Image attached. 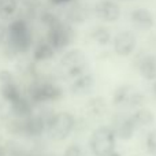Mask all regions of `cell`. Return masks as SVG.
Segmentation results:
<instances>
[{"label": "cell", "mask_w": 156, "mask_h": 156, "mask_svg": "<svg viewBox=\"0 0 156 156\" xmlns=\"http://www.w3.org/2000/svg\"><path fill=\"white\" fill-rule=\"evenodd\" d=\"M8 45L16 54H26L32 49L33 34L25 19H15L7 27Z\"/></svg>", "instance_id": "cell-1"}, {"label": "cell", "mask_w": 156, "mask_h": 156, "mask_svg": "<svg viewBox=\"0 0 156 156\" xmlns=\"http://www.w3.org/2000/svg\"><path fill=\"white\" fill-rule=\"evenodd\" d=\"M76 129V118L73 114L62 111V112L51 114L47 116L45 132L48 137L54 141H63Z\"/></svg>", "instance_id": "cell-2"}, {"label": "cell", "mask_w": 156, "mask_h": 156, "mask_svg": "<svg viewBox=\"0 0 156 156\" xmlns=\"http://www.w3.org/2000/svg\"><path fill=\"white\" fill-rule=\"evenodd\" d=\"M115 132L110 126H100L93 130L89 147L94 156H110L115 151Z\"/></svg>", "instance_id": "cell-3"}, {"label": "cell", "mask_w": 156, "mask_h": 156, "mask_svg": "<svg viewBox=\"0 0 156 156\" xmlns=\"http://www.w3.org/2000/svg\"><path fill=\"white\" fill-rule=\"evenodd\" d=\"M63 96L60 86L54 82H33L29 86V100L33 104H41L47 101H58Z\"/></svg>", "instance_id": "cell-4"}, {"label": "cell", "mask_w": 156, "mask_h": 156, "mask_svg": "<svg viewBox=\"0 0 156 156\" xmlns=\"http://www.w3.org/2000/svg\"><path fill=\"white\" fill-rule=\"evenodd\" d=\"M60 67L69 78H77L86 73L88 59L83 51L81 49H70L60 59Z\"/></svg>", "instance_id": "cell-5"}, {"label": "cell", "mask_w": 156, "mask_h": 156, "mask_svg": "<svg viewBox=\"0 0 156 156\" xmlns=\"http://www.w3.org/2000/svg\"><path fill=\"white\" fill-rule=\"evenodd\" d=\"M48 33H47V41L52 45L55 51H63L67 48L74 40V30L70 25L65 23L62 21H58L52 26L47 27Z\"/></svg>", "instance_id": "cell-6"}, {"label": "cell", "mask_w": 156, "mask_h": 156, "mask_svg": "<svg viewBox=\"0 0 156 156\" xmlns=\"http://www.w3.org/2000/svg\"><path fill=\"white\" fill-rule=\"evenodd\" d=\"M144 100H145L144 94L132 85H121L116 88L112 96V103L119 107L138 108L144 104Z\"/></svg>", "instance_id": "cell-7"}, {"label": "cell", "mask_w": 156, "mask_h": 156, "mask_svg": "<svg viewBox=\"0 0 156 156\" xmlns=\"http://www.w3.org/2000/svg\"><path fill=\"white\" fill-rule=\"evenodd\" d=\"M92 12L103 23H112L121 18L122 8L116 0H97L92 8Z\"/></svg>", "instance_id": "cell-8"}, {"label": "cell", "mask_w": 156, "mask_h": 156, "mask_svg": "<svg viewBox=\"0 0 156 156\" xmlns=\"http://www.w3.org/2000/svg\"><path fill=\"white\" fill-rule=\"evenodd\" d=\"M112 47L118 56H130L137 47V36L133 30H121L114 36Z\"/></svg>", "instance_id": "cell-9"}, {"label": "cell", "mask_w": 156, "mask_h": 156, "mask_svg": "<svg viewBox=\"0 0 156 156\" xmlns=\"http://www.w3.org/2000/svg\"><path fill=\"white\" fill-rule=\"evenodd\" d=\"M130 22L138 30H151L155 26V16L148 8L137 7L130 12Z\"/></svg>", "instance_id": "cell-10"}, {"label": "cell", "mask_w": 156, "mask_h": 156, "mask_svg": "<svg viewBox=\"0 0 156 156\" xmlns=\"http://www.w3.org/2000/svg\"><path fill=\"white\" fill-rule=\"evenodd\" d=\"M136 129H137V126L134 125L132 116H119L115 121V125H114L115 136H118L121 140L125 141L133 138Z\"/></svg>", "instance_id": "cell-11"}, {"label": "cell", "mask_w": 156, "mask_h": 156, "mask_svg": "<svg viewBox=\"0 0 156 156\" xmlns=\"http://www.w3.org/2000/svg\"><path fill=\"white\" fill-rule=\"evenodd\" d=\"M138 71L144 80L155 81L156 80V55L148 54L144 55L138 62Z\"/></svg>", "instance_id": "cell-12"}, {"label": "cell", "mask_w": 156, "mask_h": 156, "mask_svg": "<svg viewBox=\"0 0 156 156\" xmlns=\"http://www.w3.org/2000/svg\"><path fill=\"white\" fill-rule=\"evenodd\" d=\"M10 111L16 119H23L27 118L33 114V103L29 100V97H23L18 99L16 101L10 104Z\"/></svg>", "instance_id": "cell-13"}, {"label": "cell", "mask_w": 156, "mask_h": 156, "mask_svg": "<svg viewBox=\"0 0 156 156\" xmlns=\"http://www.w3.org/2000/svg\"><path fill=\"white\" fill-rule=\"evenodd\" d=\"M93 85H94V78L92 74L89 73H85L82 76L74 78L73 83H71V92L74 94H86L93 89Z\"/></svg>", "instance_id": "cell-14"}, {"label": "cell", "mask_w": 156, "mask_h": 156, "mask_svg": "<svg viewBox=\"0 0 156 156\" xmlns=\"http://www.w3.org/2000/svg\"><path fill=\"white\" fill-rule=\"evenodd\" d=\"M74 3V2H73ZM92 10L82 3H74L67 11V19L73 23H82L90 16Z\"/></svg>", "instance_id": "cell-15"}, {"label": "cell", "mask_w": 156, "mask_h": 156, "mask_svg": "<svg viewBox=\"0 0 156 156\" xmlns=\"http://www.w3.org/2000/svg\"><path fill=\"white\" fill-rule=\"evenodd\" d=\"M55 49L52 48V45L48 41H40L37 45L33 49V59L36 62H47V60H51L55 56Z\"/></svg>", "instance_id": "cell-16"}, {"label": "cell", "mask_w": 156, "mask_h": 156, "mask_svg": "<svg viewBox=\"0 0 156 156\" xmlns=\"http://www.w3.org/2000/svg\"><path fill=\"white\" fill-rule=\"evenodd\" d=\"M0 94H2V97L8 104L16 101L18 99L22 97V93H21V90H19L15 81H10V82L2 83V86H0Z\"/></svg>", "instance_id": "cell-17"}, {"label": "cell", "mask_w": 156, "mask_h": 156, "mask_svg": "<svg viewBox=\"0 0 156 156\" xmlns=\"http://www.w3.org/2000/svg\"><path fill=\"white\" fill-rule=\"evenodd\" d=\"M90 38L94 43L99 44V45L104 47V45H108L112 41V34H111V30L107 26L97 25V26L90 29Z\"/></svg>", "instance_id": "cell-18"}, {"label": "cell", "mask_w": 156, "mask_h": 156, "mask_svg": "<svg viewBox=\"0 0 156 156\" xmlns=\"http://www.w3.org/2000/svg\"><path fill=\"white\" fill-rule=\"evenodd\" d=\"M132 119L134 122V125L137 127H145V126H151L155 122V115L151 110L148 108H138L136 110L134 114H132Z\"/></svg>", "instance_id": "cell-19"}, {"label": "cell", "mask_w": 156, "mask_h": 156, "mask_svg": "<svg viewBox=\"0 0 156 156\" xmlns=\"http://www.w3.org/2000/svg\"><path fill=\"white\" fill-rule=\"evenodd\" d=\"M86 110L92 116H101L105 112V100L101 97H93L88 101Z\"/></svg>", "instance_id": "cell-20"}, {"label": "cell", "mask_w": 156, "mask_h": 156, "mask_svg": "<svg viewBox=\"0 0 156 156\" xmlns=\"http://www.w3.org/2000/svg\"><path fill=\"white\" fill-rule=\"evenodd\" d=\"M18 0H0V16L8 18L18 10Z\"/></svg>", "instance_id": "cell-21"}, {"label": "cell", "mask_w": 156, "mask_h": 156, "mask_svg": "<svg viewBox=\"0 0 156 156\" xmlns=\"http://www.w3.org/2000/svg\"><path fill=\"white\" fill-rule=\"evenodd\" d=\"M145 147L149 155L156 156V130H152L148 133L145 140Z\"/></svg>", "instance_id": "cell-22"}, {"label": "cell", "mask_w": 156, "mask_h": 156, "mask_svg": "<svg viewBox=\"0 0 156 156\" xmlns=\"http://www.w3.org/2000/svg\"><path fill=\"white\" fill-rule=\"evenodd\" d=\"M18 4L27 11H37L41 7V0H18Z\"/></svg>", "instance_id": "cell-23"}, {"label": "cell", "mask_w": 156, "mask_h": 156, "mask_svg": "<svg viewBox=\"0 0 156 156\" xmlns=\"http://www.w3.org/2000/svg\"><path fill=\"white\" fill-rule=\"evenodd\" d=\"M63 156H82V149L80 148V145L73 144V145L67 147V149L65 151Z\"/></svg>", "instance_id": "cell-24"}, {"label": "cell", "mask_w": 156, "mask_h": 156, "mask_svg": "<svg viewBox=\"0 0 156 156\" xmlns=\"http://www.w3.org/2000/svg\"><path fill=\"white\" fill-rule=\"evenodd\" d=\"M10 81H15L14 80V76L7 70H2L0 71V83L4 82H10Z\"/></svg>", "instance_id": "cell-25"}, {"label": "cell", "mask_w": 156, "mask_h": 156, "mask_svg": "<svg viewBox=\"0 0 156 156\" xmlns=\"http://www.w3.org/2000/svg\"><path fill=\"white\" fill-rule=\"evenodd\" d=\"M5 40H7V27L0 25V44L4 43Z\"/></svg>", "instance_id": "cell-26"}, {"label": "cell", "mask_w": 156, "mask_h": 156, "mask_svg": "<svg viewBox=\"0 0 156 156\" xmlns=\"http://www.w3.org/2000/svg\"><path fill=\"white\" fill-rule=\"evenodd\" d=\"M74 0H51L52 4L55 5H62V4H70V3H73Z\"/></svg>", "instance_id": "cell-27"}, {"label": "cell", "mask_w": 156, "mask_h": 156, "mask_svg": "<svg viewBox=\"0 0 156 156\" xmlns=\"http://www.w3.org/2000/svg\"><path fill=\"white\" fill-rule=\"evenodd\" d=\"M152 92H154V96L156 97V80L154 81V83H152Z\"/></svg>", "instance_id": "cell-28"}, {"label": "cell", "mask_w": 156, "mask_h": 156, "mask_svg": "<svg viewBox=\"0 0 156 156\" xmlns=\"http://www.w3.org/2000/svg\"><path fill=\"white\" fill-rule=\"evenodd\" d=\"M110 156H121V155H119L118 152H115V151H114V152H112V154H111Z\"/></svg>", "instance_id": "cell-29"}, {"label": "cell", "mask_w": 156, "mask_h": 156, "mask_svg": "<svg viewBox=\"0 0 156 156\" xmlns=\"http://www.w3.org/2000/svg\"><path fill=\"white\" fill-rule=\"evenodd\" d=\"M44 156H56V155H52V154H49V155H44Z\"/></svg>", "instance_id": "cell-30"}, {"label": "cell", "mask_w": 156, "mask_h": 156, "mask_svg": "<svg viewBox=\"0 0 156 156\" xmlns=\"http://www.w3.org/2000/svg\"><path fill=\"white\" fill-rule=\"evenodd\" d=\"M123 2H132V0H123Z\"/></svg>", "instance_id": "cell-31"}]
</instances>
